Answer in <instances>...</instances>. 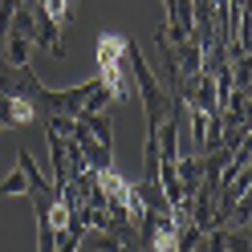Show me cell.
<instances>
[{
    "label": "cell",
    "mask_w": 252,
    "mask_h": 252,
    "mask_svg": "<svg viewBox=\"0 0 252 252\" xmlns=\"http://www.w3.org/2000/svg\"><path fill=\"white\" fill-rule=\"evenodd\" d=\"M41 102L45 86L33 77V69L0 61V122H4V130H25V126L41 122Z\"/></svg>",
    "instance_id": "1"
},
{
    "label": "cell",
    "mask_w": 252,
    "mask_h": 252,
    "mask_svg": "<svg viewBox=\"0 0 252 252\" xmlns=\"http://www.w3.org/2000/svg\"><path fill=\"white\" fill-rule=\"evenodd\" d=\"M130 41L118 33H102L98 37V82L110 90L114 102H130L134 98V77H130V61H126Z\"/></svg>",
    "instance_id": "2"
},
{
    "label": "cell",
    "mask_w": 252,
    "mask_h": 252,
    "mask_svg": "<svg viewBox=\"0 0 252 252\" xmlns=\"http://www.w3.org/2000/svg\"><path fill=\"white\" fill-rule=\"evenodd\" d=\"M126 61H130V77H134V94H138V102H143V110H147V134H155L163 126V118L171 114V94H167V86L159 82V73H155L151 65H147V57L134 49H126Z\"/></svg>",
    "instance_id": "3"
},
{
    "label": "cell",
    "mask_w": 252,
    "mask_h": 252,
    "mask_svg": "<svg viewBox=\"0 0 252 252\" xmlns=\"http://www.w3.org/2000/svg\"><path fill=\"white\" fill-rule=\"evenodd\" d=\"M167 4V25L183 37H195V0H163Z\"/></svg>",
    "instance_id": "4"
},
{
    "label": "cell",
    "mask_w": 252,
    "mask_h": 252,
    "mask_svg": "<svg viewBox=\"0 0 252 252\" xmlns=\"http://www.w3.org/2000/svg\"><path fill=\"white\" fill-rule=\"evenodd\" d=\"M29 49H33V41H29L25 33H17V29L4 33V61H12V65H29Z\"/></svg>",
    "instance_id": "5"
},
{
    "label": "cell",
    "mask_w": 252,
    "mask_h": 252,
    "mask_svg": "<svg viewBox=\"0 0 252 252\" xmlns=\"http://www.w3.org/2000/svg\"><path fill=\"white\" fill-rule=\"evenodd\" d=\"M0 195H29V175L17 167L12 175H4L0 179Z\"/></svg>",
    "instance_id": "6"
},
{
    "label": "cell",
    "mask_w": 252,
    "mask_h": 252,
    "mask_svg": "<svg viewBox=\"0 0 252 252\" xmlns=\"http://www.w3.org/2000/svg\"><path fill=\"white\" fill-rule=\"evenodd\" d=\"M232 220H236V228H248V220H252V187L232 203Z\"/></svg>",
    "instance_id": "7"
},
{
    "label": "cell",
    "mask_w": 252,
    "mask_h": 252,
    "mask_svg": "<svg viewBox=\"0 0 252 252\" xmlns=\"http://www.w3.org/2000/svg\"><path fill=\"white\" fill-rule=\"evenodd\" d=\"M21 8V0H0V45H4V33L12 25V12Z\"/></svg>",
    "instance_id": "8"
},
{
    "label": "cell",
    "mask_w": 252,
    "mask_h": 252,
    "mask_svg": "<svg viewBox=\"0 0 252 252\" xmlns=\"http://www.w3.org/2000/svg\"><path fill=\"white\" fill-rule=\"evenodd\" d=\"M0 134H4V122H0Z\"/></svg>",
    "instance_id": "9"
}]
</instances>
